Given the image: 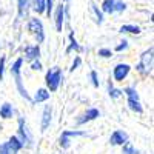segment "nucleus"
Listing matches in <instances>:
<instances>
[{
	"mask_svg": "<svg viewBox=\"0 0 154 154\" xmlns=\"http://www.w3.org/2000/svg\"><path fill=\"white\" fill-rule=\"evenodd\" d=\"M22 65H23V59H22V57H19V59H17L14 63H12V65H11L9 71H11L12 79L16 80V86H17V89H19L20 96H22L25 100L32 102V99L29 97V94H28V91H26V88H25V85H23V80H22Z\"/></svg>",
	"mask_w": 154,
	"mask_h": 154,
	"instance_id": "f257e3e1",
	"label": "nucleus"
},
{
	"mask_svg": "<svg viewBox=\"0 0 154 154\" xmlns=\"http://www.w3.org/2000/svg\"><path fill=\"white\" fill-rule=\"evenodd\" d=\"M152 53H154V48H148L146 51H143L142 56H140V62L136 65V69L139 71L140 75H149L152 71Z\"/></svg>",
	"mask_w": 154,
	"mask_h": 154,
	"instance_id": "f03ea898",
	"label": "nucleus"
},
{
	"mask_svg": "<svg viewBox=\"0 0 154 154\" xmlns=\"http://www.w3.org/2000/svg\"><path fill=\"white\" fill-rule=\"evenodd\" d=\"M122 93L126 96V105L133 112H137V114L143 112V106H142V103H140V97H139V94H137V91L134 88H131V86L123 88Z\"/></svg>",
	"mask_w": 154,
	"mask_h": 154,
	"instance_id": "7ed1b4c3",
	"label": "nucleus"
},
{
	"mask_svg": "<svg viewBox=\"0 0 154 154\" xmlns=\"http://www.w3.org/2000/svg\"><path fill=\"white\" fill-rule=\"evenodd\" d=\"M62 77H63V74H62L60 68H54V69L46 71V74H45V83H46V89H48V91H53V93L57 91L60 83H62Z\"/></svg>",
	"mask_w": 154,
	"mask_h": 154,
	"instance_id": "20e7f679",
	"label": "nucleus"
},
{
	"mask_svg": "<svg viewBox=\"0 0 154 154\" xmlns=\"http://www.w3.org/2000/svg\"><path fill=\"white\" fill-rule=\"evenodd\" d=\"M28 31L34 35V38L37 40V43H43L45 42V28H43V23L40 19L32 17L28 22Z\"/></svg>",
	"mask_w": 154,
	"mask_h": 154,
	"instance_id": "39448f33",
	"label": "nucleus"
},
{
	"mask_svg": "<svg viewBox=\"0 0 154 154\" xmlns=\"http://www.w3.org/2000/svg\"><path fill=\"white\" fill-rule=\"evenodd\" d=\"M17 137L20 139L23 146H26V148L32 146V136H31L28 126H26V122H25L23 117H19V122H17Z\"/></svg>",
	"mask_w": 154,
	"mask_h": 154,
	"instance_id": "423d86ee",
	"label": "nucleus"
},
{
	"mask_svg": "<svg viewBox=\"0 0 154 154\" xmlns=\"http://www.w3.org/2000/svg\"><path fill=\"white\" fill-rule=\"evenodd\" d=\"M131 71V66L128 63H117L112 69V77L116 82H123Z\"/></svg>",
	"mask_w": 154,
	"mask_h": 154,
	"instance_id": "0eeeda50",
	"label": "nucleus"
},
{
	"mask_svg": "<svg viewBox=\"0 0 154 154\" xmlns=\"http://www.w3.org/2000/svg\"><path fill=\"white\" fill-rule=\"evenodd\" d=\"M128 140H130V137H128V134L123 130H114L111 137H109V143L112 146H122L123 143L128 142Z\"/></svg>",
	"mask_w": 154,
	"mask_h": 154,
	"instance_id": "6e6552de",
	"label": "nucleus"
},
{
	"mask_svg": "<svg viewBox=\"0 0 154 154\" xmlns=\"http://www.w3.org/2000/svg\"><path fill=\"white\" fill-rule=\"evenodd\" d=\"M63 20H65V5L59 3V5L56 6V12H54V22H56V29H57V32H62Z\"/></svg>",
	"mask_w": 154,
	"mask_h": 154,
	"instance_id": "1a4fd4ad",
	"label": "nucleus"
},
{
	"mask_svg": "<svg viewBox=\"0 0 154 154\" xmlns=\"http://www.w3.org/2000/svg\"><path fill=\"white\" fill-rule=\"evenodd\" d=\"M97 117H100V111L97 108H89V109H86V112L82 116L80 119H77V125H85L88 122L96 120Z\"/></svg>",
	"mask_w": 154,
	"mask_h": 154,
	"instance_id": "9d476101",
	"label": "nucleus"
},
{
	"mask_svg": "<svg viewBox=\"0 0 154 154\" xmlns=\"http://www.w3.org/2000/svg\"><path fill=\"white\" fill-rule=\"evenodd\" d=\"M23 53H25V59L26 60H29V62L35 60L40 57V46H38V43L37 45H26L23 49Z\"/></svg>",
	"mask_w": 154,
	"mask_h": 154,
	"instance_id": "9b49d317",
	"label": "nucleus"
},
{
	"mask_svg": "<svg viewBox=\"0 0 154 154\" xmlns=\"http://www.w3.org/2000/svg\"><path fill=\"white\" fill-rule=\"evenodd\" d=\"M51 119H53V108L49 105L45 106L43 114H42V123H40V131H46L48 126L51 125Z\"/></svg>",
	"mask_w": 154,
	"mask_h": 154,
	"instance_id": "f8f14e48",
	"label": "nucleus"
},
{
	"mask_svg": "<svg viewBox=\"0 0 154 154\" xmlns=\"http://www.w3.org/2000/svg\"><path fill=\"white\" fill-rule=\"evenodd\" d=\"M8 148H9V151H11V154H17L22 148H23V143L20 142V139L17 137V136H12V137H9V140H8Z\"/></svg>",
	"mask_w": 154,
	"mask_h": 154,
	"instance_id": "ddd939ff",
	"label": "nucleus"
},
{
	"mask_svg": "<svg viewBox=\"0 0 154 154\" xmlns=\"http://www.w3.org/2000/svg\"><path fill=\"white\" fill-rule=\"evenodd\" d=\"M29 8L34 12H37V14H45L46 2H45V0H29Z\"/></svg>",
	"mask_w": 154,
	"mask_h": 154,
	"instance_id": "4468645a",
	"label": "nucleus"
},
{
	"mask_svg": "<svg viewBox=\"0 0 154 154\" xmlns=\"http://www.w3.org/2000/svg\"><path fill=\"white\" fill-rule=\"evenodd\" d=\"M49 100V91L46 88H40V89H37V93L32 99V102L37 105V103H43V102Z\"/></svg>",
	"mask_w": 154,
	"mask_h": 154,
	"instance_id": "2eb2a0df",
	"label": "nucleus"
},
{
	"mask_svg": "<svg viewBox=\"0 0 154 154\" xmlns=\"http://www.w3.org/2000/svg\"><path fill=\"white\" fill-rule=\"evenodd\" d=\"M17 11H19V17H20V19L28 17L29 0H17Z\"/></svg>",
	"mask_w": 154,
	"mask_h": 154,
	"instance_id": "dca6fc26",
	"label": "nucleus"
},
{
	"mask_svg": "<svg viewBox=\"0 0 154 154\" xmlns=\"http://www.w3.org/2000/svg\"><path fill=\"white\" fill-rule=\"evenodd\" d=\"M69 46L66 48V51H65V53L66 54H69L71 53V51H75V53H82V51H83V48L79 45V43H77V40H75V37H74V32H69Z\"/></svg>",
	"mask_w": 154,
	"mask_h": 154,
	"instance_id": "f3484780",
	"label": "nucleus"
},
{
	"mask_svg": "<svg viewBox=\"0 0 154 154\" xmlns=\"http://www.w3.org/2000/svg\"><path fill=\"white\" fill-rule=\"evenodd\" d=\"M102 12L103 14H114L116 12V0H103L102 2Z\"/></svg>",
	"mask_w": 154,
	"mask_h": 154,
	"instance_id": "a211bd4d",
	"label": "nucleus"
},
{
	"mask_svg": "<svg viewBox=\"0 0 154 154\" xmlns=\"http://www.w3.org/2000/svg\"><path fill=\"white\" fill-rule=\"evenodd\" d=\"M12 114H14V109H12L11 103H3L2 106H0V117L2 119H11Z\"/></svg>",
	"mask_w": 154,
	"mask_h": 154,
	"instance_id": "6ab92c4d",
	"label": "nucleus"
},
{
	"mask_svg": "<svg viewBox=\"0 0 154 154\" xmlns=\"http://www.w3.org/2000/svg\"><path fill=\"white\" fill-rule=\"evenodd\" d=\"M119 31H120L122 34L126 32V34H134V35H137V34L142 32V29H140L137 25H123V26H120Z\"/></svg>",
	"mask_w": 154,
	"mask_h": 154,
	"instance_id": "aec40b11",
	"label": "nucleus"
},
{
	"mask_svg": "<svg viewBox=\"0 0 154 154\" xmlns=\"http://www.w3.org/2000/svg\"><path fill=\"white\" fill-rule=\"evenodd\" d=\"M89 6H91V11L94 12L97 23H99V25H102V23H103V12H102V9H99V6H97L94 2H89Z\"/></svg>",
	"mask_w": 154,
	"mask_h": 154,
	"instance_id": "412c9836",
	"label": "nucleus"
},
{
	"mask_svg": "<svg viewBox=\"0 0 154 154\" xmlns=\"http://www.w3.org/2000/svg\"><path fill=\"white\" fill-rule=\"evenodd\" d=\"M108 94H109V97H111V99H119L120 96H123L122 89L114 88V85H112V82H111V80L108 82Z\"/></svg>",
	"mask_w": 154,
	"mask_h": 154,
	"instance_id": "4be33fe9",
	"label": "nucleus"
},
{
	"mask_svg": "<svg viewBox=\"0 0 154 154\" xmlns=\"http://www.w3.org/2000/svg\"><path fill=\"white\" fill-rule=\"evenodd\" d=\"M122 154H142L139 149H136L131 143H130V140H128L126 143L122 145Z\"/></svg>",
	"mask_w": 154,
	"mask_h": 154,
	"instance_id": "5701e85b",
	"label": "nucleus"
},
{
	"mask_svg": "<svg viewBox=\"0 0 154 154\" xmlns=\"http://www.w3.org/2000/svg\"><path fill=\"white\" fill-rule=\"evenodd\" d=\"M97 54H99L100 57H103V59H109V57H112V51L108 49V48H100Z\"/></svg>",
	"mask_w": 154,
	"mask_h": 154,
	"instance_id": "b1692460",
	"label": "nucleus"
},
{
	"mask_svg": "<svg viewBox=\"0 0 154 154\" xmlns=\"http://www.w3.org/2000/svg\"><path fill=\"white\" fill-rule=\"evenodd\" d=\"M46 2V9H45V14L48 17L53 16V8H54V0H45Z\"/></svg>",
	"mask_w": 154,
	"mask_h": 154,
	"instance_id": "393cba45",
	"label": "nucleus"
},
{
	"mask_svg": "<svg viewBox=\"0 0 154 154\" xmlns=\"http://www.w3.org/2000/svg\"><path fill=\"white\" fill-rule=\"evenodd\" d=\"M128 46H130V43H128V40H122L117 46L114 48V51L116 53H122V51H126L128 49Z\"/></svg>",
	"mask_w": 154,
	"mask_h": 154,
	"instance_id": "a878e982",
	"label": "nucleus"
},
{
	"mask_svg": "<svg viewBox=\"0 0 154 154\" xmlns=\"http://www.w3.org/2000/svg\"><path fill=\"white\" fill-rule=\"evenodd\" d=\"M89 77H91V83H93V86H94V88H99V85H100V83H99V75H97V72H96L94 69L89 72Z\"/></svg>",
	"mask_w": 154,
	"mask_h": 154,
	"instance_id": "bb28decb",
	"label": "nucleus"
},
{
	"mask_svg": "<svg viewBox=\"0 0 154 154\" xmlns=\"http://www.w3.org/2000/svg\"><path fill=\"white\" fill-rule=\"evenodd\" d=\"M62 134H65V136H68L69 139H71V137H80V136H85V133H83V131H69V130H66V131H63Z\"/></svg>",
	"mask_w": 154,
	"mask_h": 154,
	"instance_id": "cd10ccee",
	"label": "nucleus"
},
{
	"mask_svg": "<svg viewBox=\"0 0 154 154\" xmlns=\"http://www.w3.org/2000/svg\"><path fill=\"white\" fill-rule=\"evenodd\" d=\"M80 65H82V59H80L79 56H77V57L74 59V62H72V65H71V68H69V71H71V72H72V71H75V69H77V68H79Z\"/></svg>",
	"mask_w": 154,
	"mask_h": 154,
	"instance_id": "c85d7f7f",
	"label": "nucleus"
},
{
	"mask_svg": "<svg viewBox=\"0 0 154 154\" xmlns=\"http://www.w3.org/2000/svg\"><path fill=\"white\" fill-rule=\"evenodd\" d=\"M31 69H34V71H42V63H40V60H38V59L31 60Z\"/></svg>",
	"mask_w": 154,
	"mask_h": 154,
	"instance_id": "c756f323",
	"label": "nucleus"
},
{
	"mask_svg": "<svg viewBox=\"0 0 154 154\" xmlns=\"http://www.w3.org/2000/svg\"><path fill=\"white\" fill-rule=\"evenodd\" d=\"M5 63H6V59L2 56L0 57V82L3 80V72H5Z\"/></svg>",
	"mask_w": 154,
	"mask_h": 154,
	"instance_id": "7c9ffc66",
	"label": "nucleus"
},
{
	"mask_svg": "<svg viewBox=\"0 0 154 154\" xmlns=\"http://www.w3.org/2000/svg\"><path fill=\"white\" fill-rule=\"evenodd\" d=\"M0 154H11L9 148H8V143H0Z\"/></svg>",
	"mask_w": 154,
	"mask_h": 154,
	"instance_id": "2f4dec72",
	"label": "nucleus"
},
{
	"mask_svg": "<svg viewBox=\"0 0 154 154\" xmlns=\"http://www.w3.org/2000/svg\"><path fill=\"white\" fill-rule=\"evenodd\" d=\"M63 2H69V0H63Z\"/></svg>",
	"mask_w": 154,
	"mask_h": 154,
	"instance_id": "473e14b6",
	"label": "nucleus"
}]
</instances>
